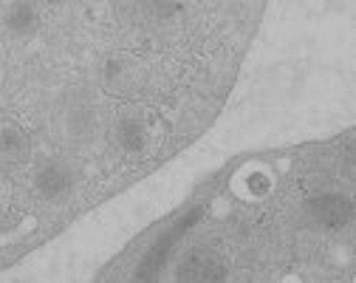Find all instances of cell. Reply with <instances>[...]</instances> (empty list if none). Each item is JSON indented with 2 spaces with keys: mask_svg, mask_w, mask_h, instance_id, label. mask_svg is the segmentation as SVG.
Returning <instances> with one entry per match:
<instances>
[{
  "mask_svg": "<svg viewBox=\"0 0 356 283\" xmlns=\"http://www.w3.org/2000/svg\"><path fill=\"white\" fill-rule=\"evenodd\" d=\"M305 218L317 229L337 232L353 221V201L342 193H317L305 201Z\"/></svg>",
  "mask_w": 356,
  "mask_h": 283,
  "instance_id": "6da1fadb",
  "label": "cell"
},
{
  "mask_svg": "<svg viewBox=\"0 0 356 283\" xmlns=\"http://www.w3.org/2000/svg\"><path fill=\"white\" fill-rule=\"evenodd\" d=\"M34 190L42 201L63 204L74 196V173L60 162H46L34 170Z\"/></svg>",
  "mask_w": 356,
  "mask_h": 283,
  "instance_id": "7a4b0ae2",
  "label": "cell"
},
{
  "mask_svg": "<svg viewBox=\"0 0 356 283\" xmlns=\"http://www.w3.org/2000/svg\"><path fill=\"white\" fill-rule=\"evenodd\" d=\"M227 272H229L227 261L220 258L218 252H212V250H195L181 263V280H198V283L224 280Z\"/></svg>",
  "mask_w": 356,
  "mask_h": 283,
  "instance_id": "3957f363",
  "label": "cell"
},
{
  "mask_svg": "<svg viewBox=\"0 0 356 283\" xmlns=\"http://www.w3.org/2000/svg\"><path fill=\"white\" fill-rule=\"evenodd\" d=\"M102 85L113 97H133L142 85V74L130 60H111L102 71Z\"/></svg>",
  "mask_w": 356,
  "mask_h": 283,
  "instance_id": "277c9868",
  "label": "cell"
},
{
  "mask_svg": "<svg viewBox=\"0 0 356 283\" xmlns=\"http://www.w3.org/2000/svg\"><path fill=\"white\" fill-rule=\"evenodd\" d=\"M31 142L26 130L15 122H0V167H20L26 165Z\"/></svg>",
  "mask_w": 356,
  "mask_h": 283,
  "instance_id": "5b68a950",
  "label": "cell"
},
{
  "mask_svg": "<svg viewBox=\"0 0 356 283\" xmlns=\"http://www.w3.org/2000/svg\"><path fill=\"white\" fill-rule=\"evenodd\" d=\"M3 29L20 40H29L40 31V12L31 0H12L3 12Z\"/></svg>",
  "mask_w": 356,
  "mask_h": 283,
  "instance_id": "8992f818",
  "label": "cell"
},
{
  "mask_svg": "<svg viewBox=\"0 0 356 283\" xmlns=\"http://www.w3.org/2000/svg\"><path fill=\"white\" fill-rule=\"evenodd\" d=\"M147 142H150V133H147V125L136 116H122L116 125H113V145L127 153V156H139L147 151Z\"/></svg>",
  "mask_w": 356,
  "mask_h": 283,
  "instance_id": "52a82bcc",
  "label": "cell"
},
{
  "mask_svg": "<svg viewBox=\"0 0 356 283\" xmlns=\"http://www.w3.org/2000/svg\"><path fill=\"white\" fill-rule=\"evenodd\" d=\"M136 9H139L142 23L150 29H164L175 23L178 15H181V3L178 0H139Z\"/></svg>",
  "mask_w": 356,
  "mask_h": 283,
  "instance_id": "ba28073f",
  "label": "cell"
},
{
  "mask_svg": "<svg viewBox=\"0 0 356 283\" xmlns=\"http://www.w3.org/2000/svg\"><path fill=\"white\" fill-rule=\"evenodd\" d=\"M65 122H68V133H71L74 139H88V136H91V130H94V125H97L94 111H91V108H85V105L71 108Z\"/></svg>",
  "mask_w": 356,
  "mask_h": 283,
  "instance_id": "9c48e42d",
  "label": "cell"
},
{
  "mask_svg": "<svg viewBox=\"0 0 356 283\" xmlns=\"http://www.w3.org/2000/svg\"><path fill=\"white\" fill-rule=\"evenodd\" d=\"M46 3H51V6H63L65 0H46Z\"/></svg>",
  "mask_w": 356,
  "mask_h": 283,
  "instance_id": "30bf717a",
  "label": "cell"
}]
</instances>
